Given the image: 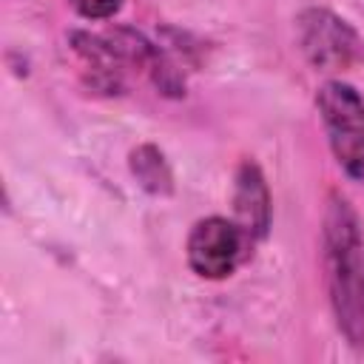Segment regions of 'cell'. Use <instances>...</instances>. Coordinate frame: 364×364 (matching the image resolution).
Listing matches in <instances>:
<instances>
[{
    "label": "cell",
    "instance_id": "cell-1",
    "mask_svg": "<svg viewBox=\"0 0 364 364\" xmlns=\"http://www.w3.org/2000/svg\"><path fill=\"white\" fill-rule=\"evenodd\" d=\"M321 247L336 327L350 347L364 350V225L341 193L327 196Z\"/></svg>",
    "mask_w": 364,
    "mask_h": 364
},
{
    "label": "cell",
    "instance_id": "cell-2",
    "mask_svg": "<svg viewBox=\"0 0 364 364\" xmlns=\"http://www.w3.org/2000/svg\"><path fill=\"white\" fill-rule=\"evenodd\" d=\"M316 111L330 151L347 179L364 185V97L344 80H324L316 91Z\"/></svg>",
    "mask_w": 364,
    "mask_h": 364
},
{
    "label": "cell",
    "instance_id": "cell-3",
    "mask_svg": "<svg viewBox=\"0 0 364 364\" xmlns=\"http://www.w3.org/2000/svg\"><path fill=\"white\" fill-rule=\"evenodd\" d=\"M299 48L318 71H341L364 57V43L355 28L330 9H304L296 17Z\"/></svg>",
    "mask_w": 364,
    "mask_h": 364
},
{
    "label": "cell",
    "instance_id": "cell-4",
    "mask_svg": "<svg viewBox=\"0 0 364 364\" xmlns=\"http://www.w3.org/2000/svg\"><path fill=\"white\" fill-rule=\"evenodd\" d=\"M250 242L253 239L247 236V230L233 219L225 216L199 219L188 233V245H185L188 264L199 279H210V282L228 279L247 256Z\"/></svg>",
    "mask_w": 364,
    "mask_h": 364
},
{
    "label": "cell",
    "instance_id": "cell-5",
    "mask_svg": "<svg viewBox=\"0 0 364 364\" xmlns=\"http://www.w3.org/2000/svg\"><path fill=\"white\" fill-rule=\"evenodd\" d=\"M233 210L236 222L247 230L250 239H262L270 228V191L256 162H242L236 173V191H233Z\"/></svg>",
    "mask_w": 364,
    "mask_h": 364
},
{
    "label": "cell",
    "instance_id": "cell-6",
    "mask_svg": "<svg viewBox=\"0 0 364 364\" xmlns=\"http://www.w3.org/2000/svg\"><path fill=\"white\" fill-rule=\"evenodd\" d=\"M131 173L139 182V188H145L154 196H168L173 191V173L171 165L165 159V154L156 145H139L131 151L128 156Z\"/></svg>",
    "mask_w": 364,
    "mask_h": 364
},
{
    "label": "cell",
    "instance_id": "cell-7",
    "mask_svg": "<svg viewBox=\"0 0 364 364\" xmlns=\"http://www.w3.org/2000/svg\"><path fill=\"white\" fill-rule=\"evenodd\" d=\"M71 6L85 20H108L122 9V0H71Z\"/></svg>",
    "mask_w": 364,
    "mask_h": 364
}]
</instances>
